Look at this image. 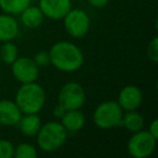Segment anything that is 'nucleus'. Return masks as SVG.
<instances>
[{
    "label": "nucleus",
    "mask_w": 158,
    "mask_h": 158,
    "mask_svg": "<svg viewBox=\"0 0 158 158\" xmlns=\"http://www.w3.org/2000/svg\"><path fill=\"white\" fill-rule=\"evenodd\" d=\"M61 121L67 132H78L86 125V116L79 110H68L61 117Z\"/></svg>",
    "instance_id": "obj_13"
},
{
    "label": "nucleus",
    "mask_w": 158,
    "mask_h": 158,
    "mask_svg": "<svg viewBox=\"0 0 158 158\" xmlns=\"http://www.w3.org/2000/svg\"><path fill=\"white\" fill-rule=\"evenodd\" d=\"M22 112L11 100H0V125L3 127L16 126L22 117Z\"/></svg>",
    "instance_id": "obj_11"
},
{
    "label": "nucleus",
    "mask_w": 158,
    "mask_h": 158,
    "mask_svg": "<svg viewBox=\"0 0 158 158\" xmlns=\"http://www.w3.org/2000/svg\"><path fill=\"white\" fill-rule=\"evenodd\" d=\"M19 15H20V20L23 26L31 29L40 27L44 21V13L40 10V8L37 7V6H28Z\"/></svg>",
    "instance_id": "obj_14"
},
{
    "label": "nucleus",
    "mask_w": 158,
    "mask_h": 158,
    "mask_svg": "<svg viewBox=\"0 0 158 158\" xmlns=\"http://www.w3.org/2000/svg\"><path fill=\"white\" fill-rule=\"evenodd\" d=\"M50 65L63 73H74L81 68L85 62L82 51L74 42L62 40L50 48Z\"/></svg>",
    "instance_id": "obj_1"
},
{
    "label": "nucleus",
    "mask_w": 158,
    "mask_h": 158,
    "mask_svg": "<svg viewBox=\"0 0 158 158\" xmlns=\"http://www.w3.org/2000/svg\"><path fill=\"white\" fill-rule=\"evenodd\" d=\"M117 103L123 112L136 110L143 103V92L138 86L128 85L120 89L117 97Z\"/></svg>",
    "instance_id": "obj_9"
},
{
    "label": "nucleus",
    "mask_w": 158,
    "mask_h": 158,
    "mask_svg": "<svg viewBox=\"0 0 158 158\" xmlns=\"http://www.w3.org/2000/svg\"><path fill=\"white\" fill-rule=\"evenodd\" d=\"M46 101V91L37 81L22 84L16 91L14 99L22 114H39Z\"/></svg>",
    "instance_id": "obj_2"
},
{
    "label": "nucleus",
    "mask_w": 158,
    "mask_h": 158,
    "mask_svg": "<svg viewBox=\"0 0 158 158\" xmlns=\"http://www.w3.org/2000/svg\"><path fill=\"white\" fill-rule=\"evenodd\" d=\"M14 145L7 139H0V158L13 157Z\"/></svg>",
    "instance_id": "obj_20"
},
{
    "label": "nucleus",
    "mask_w": 158,
    "mask_h": 158,
    "mask_svg": "<svg viewBox=\"0 0 158 158\" xmlns=\"http://www.w3.org/2000/svg\"><path fill=\"white\" fill-rule=\"evenodd\" d=\"M0 72H1V69H0Z\"/></svg>",
    "instance_id": "obj_27"
},
{
    "label": "nucleus",
    "mask_w": 158,
    "mask_h": 158,
    "mask_svg": "<svg viewBox=\"0 0 158 158\" xmlns=\"http://www.w3.org/2000/svg\"><path fill=\"white\" fill-rule=\"evenodd\" d=\"M146 54L151 62H153V63H157L158 62V38L157 37H154L148 42V46H147L146 49Z\"/></svg>",
    "instance_id": "obj_21"
},
{
    "label": "nucleus",
    "mask_w": 158,
    "mask_h": 158,
    "mask_svg": "<svg viewBox=\"0 0 158 158\" xmlns=\"http://www.w3.org/2000/svg\"><path fill=\"white\" fill-rule=\"evenodd\" d=\"M33 60L39 67H46V66L50 65V56H49L48 51H39V52L36 53Z\"/></svg>",
    "instance_id": "obj_22"
},
{
    "label": "nucleus",
    "mask_w": 158,
    "mask_h": 158,
    "mask_svg": "<svg viewBox=\"0 0 158 158\" xmlns=\"http://www.w3.org/2000/svg\"><path fill=\"white\" fill-rule=\"evenodd\" d=\"M31 5V0H0V9L3 13L16 15Z\"/></svg>",
    "instance_id": "obj_17"
},
{
    "label": "nucleus",
    "mask_w": 158,
    "mask_h": 158,
    "mask_svg": "<svg viewBox=\"0 0 158 158\" xmlns=\"http://www.w3.org/2000/svg\"><path fill=\"white\" fill-rule=\"evenodd\" d=\"M157 139L147 130L133 132L127 142V151L133 158H147L155 152Z\"/></svg>",
    "instance_id": "obj_5"
},
{
    "label": "nucleus",
    "mask_w": 158,
    "mask_h": 158,
    "mask_svg": "<svg viewBox=\"0 0 158 158\" xmlns=\"http://www.w3.org/2000/svg\"><path fill=\"white\" fill-rule=\"evenodd\" d=\"M11 72L20 84L37 81L39 77V66L31 57L19 56L11 64Z\"/></svg>",
    "instance_id": "obj_8"
},
{
    "label": "nucleus",
    "mask_w": 158,
    "mask_h": 158,
    "mask_svg": "<svg viewBox=\"0 0 158 158\" xmlns=\"http://www.w3.org/2000/svg\"><path fill=\"white\" fill-rule=\"evenodd\" d=\"M38 7L42 11L44 18L59 21L72 9L73 2L72 0H39Z\"/></svg>",
    "instance_id": "obj_10"
},
{
    "label": "nucleus",
    "mask_w": 158,
    "mask_h": 158,
    "mask_svg": "<svg viewBox=\"0 0 158 158\" xmlns=\"http://www.w3.org/2000/svg\"><path fill=\"white\" fill-rule=\"evenodd\" d=\"M88 3L91 7L95 8V9H101L107 6V3L110 2V0H87Z\"/></svg>",
    "instance_id": "obj_24"
},
{
    "label": "nucleus",
    "mask_w": 158,
    "mask_h": 158,
    "mask_svg": "<svg viewBox=\"0 0 158 158\" xmlns=\"http://www.w3.org/2000/svg\"><path fill=\"white\" fill-rule=\"evenodd\" d=\"M66 112V110L63 107L62 105H60L59 103L56 104V105L54 106V108H53V110H52V114H53V116H55L56 118H61L62 116H63V114Z\"/></svg>",
    "instance_id": "obj_25"
},
{
    "label": "nucleus",
    "mask_w": 158,
    "mask_h": 158,
    "mask_svg": "<svg viewBox=\"0 0 158 158\" xmlns=\"http://www.w3.org/2000/svg\"><path fill=\"white\" fill-rule=\"evenodd\" d=\"M86 102V91L79 82L69 81L61 87L57 94V103L66 110H79Z\"/></svg>",
    "instance_id": "obj_7"
},
{
    "label": "nucleus",
    "mask_w": 158,
    "mask_h": 158,
    "mask_svg": "<svg viewBox=\"0 0 158 158\" xmlns=\"http://www.w3.org/2000/svg\"><path fill=\"white\" fill-rule=\"evenodd\" d=\"M64 28L73 38H82L89 33L91 21L90 16L82 9H70L63 19Z\"/></svg>",
    "instance_id": "obj_6"
},
{
    "label": "nucleus",
    "mask_w": 158,
    "mask_h": 158,
    "mask_svg": "<svg viewBox=\"0 0 158 158\" xmlns=\"http://www.w3.org/2000/svg\"><path fill=\"white\" fill-rule=\"evenodd\" d=\"M20 35V25L13 15L0 14V42L12 41Z\"/></svg>",
    "instance_id": "obj_12"
},
{
    "label": "nucleus",
    "mask_w": 158,
    "mask_h": 158,
    "mask_svg": "<svg viewBox=\"0 0 158 158\" xmlns=\"http://www.w3.org/2000/svg\"><path fill=\"white\" fill-rule=\"evenodd\" d=\"M145 119L141 113L136 110H128L123 115L120 126H123L126 130L133 133V132L140 131L144 128Z\"/></svg>",
    "instance_id": "obj_16"
},
{
    "label": "nucleus",
    "mask_w": 158,
    "mask_h": 158,
    "mask_svg": "<svg viewBox=\"0 0 158 158\" xmlns=\"http://www.w3.org/2000/svg\"><path fill=\"white\" fill-rule=\"evenodd\" d=\"M72 1H80V0H72Z\"/></svg>",
    "instance_id": "obj_26"
},
{
    "label": "nucleus",
    "mask_w": 158,
    "mask_h": 158,
    "mask_svg": "<svg viewBox=\"0 0 158 158\" xmlns=\"http://www.w3.org/2000/svg\"><path fill=\"white\" fill-rule=\"evenodd\" d=\"M68 132L59 121L51 120L44 123L40 127L37 138V145L41 151L46 153L56 152L65 144Z\"/></svg>",
    "instance_id": "obj_3"
},
{
    "label": "nucleus",
    "mask_w": 158,
    "mask_h": 158,
    "mask_svg": "<svg viewBox=\"0 0 158 158\" xmlns=\"http://www.w3.org/2000/svg\"><path fill=\"white\" fill-rule=\"evenodd\" d=\"M19 57V49L16 44L12 41L2 42L0 46V60L7 65H11Z\"/></svg>",
    "instance_id": "obj_18"
},
{
    "label": "nucleus",
    "mask_w": 158,
    "mask_h": 158,
    "mask_svg": "<svg viewBox=\"0 0 158 158\" xmlns=\"http://www.w3.org/2000/svg\"><path fill=\"white\" fill-rule=\"evenodd\" d=\"M123 110L114 100H107L95 107L92 120L95 127L102 130H110L119 127L123 119Z\"/></svg>",
    "instance_id": "obj_4"
},
{
    "label": "nucleus",
    "mask_w": 158,
    "mask_h": 158,
    "mask_svg": "<svg viewBox=\"0 0 158 158\" xmlns=\"http://www.w3.org/2000/svg\"><path fill=\"white\" fill-rule=\"evenodd\" d=\"M147 131L154 136V138L158 139V119L155 118L151 121L149 123V127H148V130Z\"/></svg>",
    "instance_id": "obj_23"
},
{
    "label": "nucleus",
    "mask_w": 158,
    "mask_h": 158,
    "mask_svg": "<svg viewBox=\"0 0 158 158\" xmlns=\"http://www.w3.org/2000/svg\"><path fill=\"white\" fill-rule=\"evenodd\" d=\"M41 125V118L38 116V114H23L18 123L20 131L27 138L36 136Z\"/></svg>",
    "instance_id": "obj_15"
},
{
    "label": "nucleus",
    "mask_w": 158,
    "mask_h": 158,
    "mask_svg": "<svg viewBox=\"0 0 158 158\" xmlns=\"http://www.w3.org/2000/svg\"><path fill=\"white\" fill-rule=\"evenodd\" d=\"M37 155V149L31 143H20L14 146V158H36Z\"/></svg>",
    "instance_id": "obj_19"
}]
</instances>
